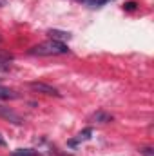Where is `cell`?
Here are the masks:
<instances>
[{"label":"cell","instance_id":"cell-9","mask_svg":"<svg viewBox=\"0 0 154 156\" xmlns=\"http://www.w3.org/2000/svg\"><path fill=\"white\" fill-rule=\"evenodd\" d=\"M136 7H138V4H136V2H127V4L123 5V9H125V11H134Z\"/></svg>","mask_w":154,"mask_h":156},{"label":"cell","instance_id":"cell-4","mask_svg":"<svg viewBox=\"0 0 154 156\" xmlns=\"http://www.w3.org/2000/svg\"><path fill=\"white\" fill-rule=\"evenodd\" d=\"M47 35L51 37V40H56V42H65V40L71 38L69 31H60V29H49Z\"/></svg>","mask_w":154,"mask_h":156},{"label":"cell","instance_id":"cell-7","mask_svg":"<svg viewBox=\"0 0 154 156\" xmlns=\"http://www.w3.org/2000/svg\"><path fill=\"white\" fill-rule=\"evenodd\" d=\"M18 94L15 93V91H11V89H7V87H2L0 85V98H4V100H9V98H16Z\"/></svg>","mask_w":154,"mask_h":156},{"label":"cell","instance_id":"cell-12","mask_svg":"<svg viewBox=\"0 0 154 156\" xmlns=\"http://www.w3.org/2000/svg\"><path fill=\"white\" fill-rule=\"evenodd\" d=\"M0 145H2V147L5 145V142H4V138H0Z\"/></svg>","mask_w":154,"mask_h":156},{"label":"cell","instance_id":"cell-8","mask_svg":"<svg viewBox=\"0 0 154 156\" xmlns=\"http://www.w3.org/2000/svg\"><path fill=\"white\" fill-rule=\"evenodd\" d=\"M13 156H38V151H35V149H16V151H13Z\"/></svg>","mask_w":154,"mask_h":156},{"label":"cell","instance_id":"cell-6","mask_svg":"<svg viewBox=\"0 0 154 156\" xmlns=\"http://www.w3.org/2000/svg\"><path fill=\"white\" fill-rule=\"evenodd\" d=\"M0 115H2V116H5V118H9V120H13L15 123H22V118L18 116V115H15L13 111H7V109H4L2 105H0Z\"/></svg>","mask_w":154,"mask_h":156},{"label":"cell","instance_id":"cell-3","mask_svg":"<svg viewBox=\"0 0 154 156\" xmlns=\"http://www.w3.org/2000/svg\"><path fill=\"white\" fill-rule=\"evenodd\" d=\"M91 136H93V129L91 127H87V129H83L80 134H78L76 138H73V140H69V145L71 147H76L78 144H82V142H87V140H91Z\"/></svg>","mask_w":154,"mask_h":156},{"label":"cell","instance_id":"cell-11","mask_svg":"<svg viewBox=\"0 0 154 156\" xmlns=\"http://www.w3.org/2000/svg\"><path fill=\"white\" fill-rule=\"evenodd\" d=\"M143 156H152V149H143Z\"/></svg>","mask_w":154,"mask_h":156},{"label":"cell","instance_id":"cell-5","mask_svg":"<svg viewBox=\"0 0 154 156\" xmlns=\"http://www.w3.org/2000/svg\"><path fill=\"white\" fill-rule=\"evenodd\" d=\"M93 120H94V122H100V123H109V122H113V116H111L109 113L98 111V113L93 115Z\"/></svg>","mask_w":154,"mask_h":156},{"label":"cell","instance_id":"cell-13","mask_svg":"<svg viewBox=\"0 0 154 156\" xmlns=\"http://www.w3.org/2000/svg\"><path fill=\"white\" fill-rule=\"evenodd\" d=\"M4 2H5V0H0V5H2V4H4Z\"/></svg>","mask_w":154,"mask_h":156},{"label":"cell","instance_id":"cell-1","mask_svg":"<svg viewBox=\"0 0 154 156\" xmlns=\"http://www.w3.org/2000/svg\"><path fill=\"white\" fill-rule=\"evenodd\" d=\"M29 53L31 55H37V56H54V55H65V53H69V47L64 42L47 40V42H42L38 45L31 47Z\"/></svg>","mask_w":154,"mask_h":156},{"label":"cell","instance_id":"cell-2","mask_svg":"<svg viewBox=\"0 0 154 156\" xmlns=\"http://www.w3.org/2000/svg\"><path fill=\"white\" fill-rule=\"evenodd\" d=\"M29 87L33 89V91H38V93H44V94H47V96H62L53 85H47V83H44V82H31L29 83Z\"/></svg>","mask_w":154,"mask_h":156},{"label":"cell","instance_id":"cell-10","mask_svg":"<svg viewBox=\"0 0 154 156\" xmlns=\"http://www.w3.org/2000/svg\"><path fill=\"white\" fill-rule=\"evenodd\" d=\"M107 2H111V0H91V5L100 7V5H103V4H107Z\"/></svg>","mask_w":154,"mask_h":156}]
</instances>
